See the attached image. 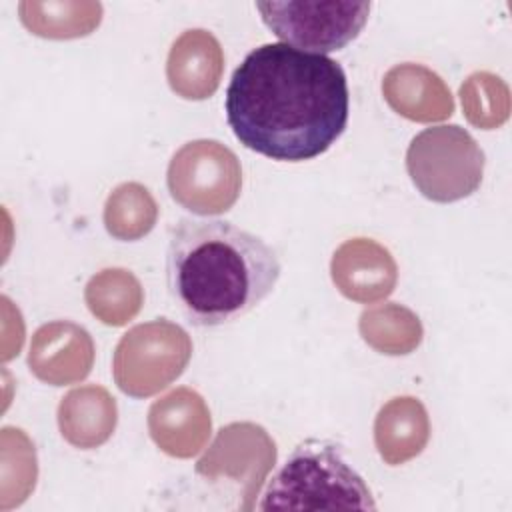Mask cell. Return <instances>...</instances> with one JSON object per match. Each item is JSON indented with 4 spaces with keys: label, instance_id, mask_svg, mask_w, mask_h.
Instances as JSON below:
<instances>
[{
    "label": "cell",
    "instance_id": "cell-7",
    "mask_svg": "<svg viewBox=\"0 0 512 512\" xmlns=\"http://www.w3.org/2000/svg\"><path fill=\"white\" fill-rule=\"evenodd\" d=\"M168 190L178 204L196 214L226 212L240 192L238 160L216 140L188 142L172 156Z\"/></svg>",
    "mask_w": 512,
    "mask_h": 512
},
{
    "label": "cell",
    "instance_id": "cell-4",
    "mask_svg": "<svg viewBox=\"0 0 512 512\" xmlns=\"http://www.w3.org/2000/svg\"><path fill=\"white\" fill-rule=\"evenodd\" d=\"M406 168L422 196L434 202H454L480 186L484 154L464 128L436 126L412 138Z\"/></svg>",
    "mask_w": 512,
    "mask_h": 512
},
{
    "label": "cell",
    "instance_id": "cell-2",
    "mask_svg": "<svg viewBox=\"0 0 512 512\" xmlns=\"http://www.w3.org/2000/svg\"><path fill=\"white\" fill-rule=\"evenodd\" d=\"M280 272L278 254L228 220L182 218L170 232L166 284L192 326L242 318L274 290Z\"/></svg>",
    "mask_w": 512,
    "mask_h": 512
},
{
    "label": "cell",
    "instance_id": "cell-9",
    "mask_svg": "<svg viewBox=\"0 0 512 512\" xmlns=\"http://www.w3.org/2000/svg\"><path fill=\"white\" fill-rule=\"evenodd\" d=\"M376 446L388 464H400L422 452L428 440L424 406L414 398H400V420L394 402L386 404L376 418Z\"/></svg>",
    "mask_w": 512,
    "mask_h": 512
},
{
    "label": "cell",
    "instance_id": "cell-1",
    "mask_svg": "<svg viewBox=\"0 0 512 512\" xmlns=\"http://www.w3.org/2000/svg\"><path fill=\"white\" fill-rule=\"evenodd\" d=\"M226 122L242 146L278 162L324 154L346 130L344 68L284 42L246 54L226 88Z\"/></svg>",
    "mask_w": 512,
    "mask_h": 512
},
{
    "label": "cell",
    "instance_id": "cell-3",
    "mask_svg": "<svg viewBox=\"0 0 512 512\" xmlns=\"http://www.w3.org/2000/svg\"><path fill=\"white\" fill-rule=\"evenodd\" d=\"M258 508L376 510V500L340 444L308 438L272 476Z\"/></svg>",
    "mask_w": 512,
    "mask_h": 512
},
{
    "label": "cell",
    "instance_id": "cell-5",
    "mask_svg": "<svg viewBox=\"0 0 512 512\" xmlns=\"http://www.w3.org/2000/svg\"><path fill=\"white\" fill-rule=\"evenodd\" d=\"M266 28L298 50L328 54L358 38L372 2H256Z\"/></svg>",
    "mask_w": 512,
    "mask_h": 512
},
{
    "label": "cell",
    "instance_id": "cell-6",
    "mask_svg": "<svg viewBox=\"0 0 512 512\" xmlns=\"http://www.w3.org/2000/svg\"><path fill=\"white\" fill-rule=\"evenodd\" d=\"M190 350L188 334L180 326L166 320L140 324L116 346V384L128 396H152L184 372Z\"/></svg>",
    "mask_w": 512,
    "mask_h": 512
},
{
    "label": "cell",
    "instance_id": "cell-8",
    "mask_svg": "<svg viewBox=\"0 0 512 512\" xmlns=\"http://www.w3.org/2000/svg\"><path fill=\"white\" fill-rule=\"evenodd\" d=\"M220 46L214 36L204 30L184 32L172 46L168 56V82L170 88L188 100H204L218 88L222 68H204L210 64H194L192 58L210 60L220 56ZM222 64V62H216Z\"/></svg>",
    "mask_w": 512,
    "mask_h": 512
}]
</instances>
